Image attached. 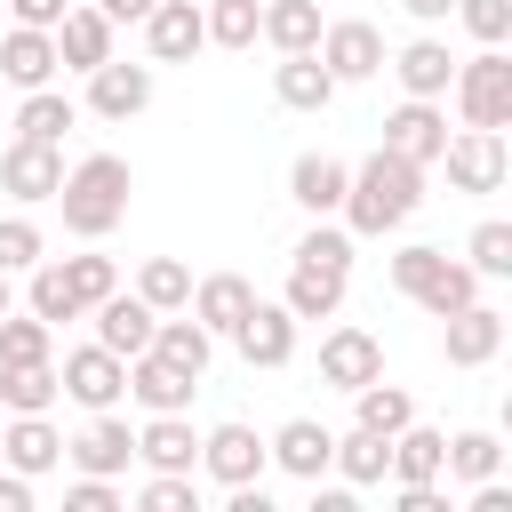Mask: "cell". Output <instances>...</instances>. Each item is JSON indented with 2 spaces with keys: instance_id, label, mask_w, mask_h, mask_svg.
Here are the masks:
<instances>
[{
  "instance_id": "cell-1",
  "label": "cell",
  "mask_w": 512,
  "mask_h": 512,
  "mask_svg": "<svg viewBox=\"0 0 512 512\" xmlns=\"http://www.w3.org/2000/svg\"><path fill=\"white\" fill-rule=\"evenodd\" d=\"M416 208H424V168L400 160V152H384V144L344 176V232H352V240H384V232H400Z\"/></svg>"
},
{
  "instance_id": "cell-2",
  "label": "cell",
  "mask_w": 512,
  "mask_h": 512,
  "mask_svg": "<svg viewBox=\"0 0 512 512\" xmlns=\"http://www.w3.org/2000/svg\"><path fill=\"white\" fill-rule=\"evenodd\" d=\"M128 192H136L128 160H120V152H88V160H80V168H64V184H56L64 232H72V240H104V232H120Z\"/></svg>"
},
{
  "instance_id": "cell-3",
  "label": "cell",
  "mask_w": 512,
  "mask_h": 512,
  "mask_svg": "<svg viewBox=\"0 0 512 512\" xmlns=\"http://www.w3.org/2000/svg\"><path fill=\"white\" fill-rule=\"evenodd\" d=\"M392 288H400L408 304H424L432 320H448V312H464V304L480 296V272L456 264L448 248H424V240H416V248L392 256Z\"/></svg>"
},
{
  "instance_id": "cell-4",
  "label": "cell",
  "mask_w": 512,
  "mask_h": 512,
  "mask_svg": "<svg viewBox=\"0 0 512 512\" xmlns=\"http://www.w3.org/2000/svg\"><path fill=\"white\" fill-rule=\"evenodd\" d=\"M456 112L464 128H512V56L504 48H480L472 64H456Z\"/></svg>"
},
{
  "instance_id": "cell-5",
  "label": "cell",
  "mask_w": 512,
  "mask_h": 512,
  "mask_svg": "<svg viewBox=\"0 0 512 512\" xmlns=\"http://www.w3.org/2000/svg\"><path fill=\"white\" fill-rule=\"evenodd\" d=\"M432 168H448V184H456V192H496V184H504V168H512L504 128H456V136L440 144V160H432Z\"/></svg>"
},
{
  "instance_id": "cell-6",
  "label": "cell",
  "mask_w": 512,
  "mask_h": 512,
  "mask_svg": "<svg viewBox=\"0 0 512 512\" xmlns=\"http://www.w3.org/2000/svg\"><path fill=\"white\" fill-rule=\"evenodd\" d=\"M312 56L336 72V88L344 80H376L384 72V32L368 24V16H344V24H320V40H312Z\"/></svg>"
},
{
  "instance_id": "cell-7",
  "label": "cell",
  "mask_w": 512,
  "mask_h": 512,
  "mask_svg": "<svg viewBox=\"0 0 512 512\" xmlns=\"http://www.w3.org/2000/svg\"><path fill=\"white\" fill-rule=\"evenodd\" d=\"M56 384H64V400H80V408L96 416V408H120V392H128V360L104 352V344H80V352H64Z\"/></svg>"
},
{
  "instance_id": "cell-8",
  "label": "cell",
  "mask_w": 512,
  "mask_h": 512,
  "mask_svg": "<svg viewBox=\"0 0 512 512\" xmlns=\"http://www.w3.org/2000/svg\"><path fill=\"white\" fill-rule=\"evenodd\" d=\"M56 184H64V152H56V144H32V136H16V144L0 152V192H8L16 208H32V200H56Z\"/></svg>"
},
{
  "instance_id": "cell-9",
  "label": "cell",
  "mask_w": 512,
  "mask_h": 512,
  "mask_svg": "<svg viewBox=\"0 0 512 512\" xmlns=\"http://www.w3.org/2000/svg\"><path fill=\"white\" fill-rule=\"evenodd\" d=\"M232 344H240V360H248V368H288V360H296V312L256 296V304L240 312Z\"/></svg>"
},
{
  "instance_id": "cell-10",
  "label": "cell",
  "mask_w": 512,
  "mask_h": 512,
  "mask_svg": "<svg viewBox=\"0 0 512 512\" xmlns=\"http://www.w3.org/2000/svg\"><path fill=\"white\" fill-rule=\"evenodd\" d=\"M64 456H72V472H96V480H112V472H128V456H136V432H128V416H120V408H96V416L80 424V440H64Z\"/></svg>"
},
{
  "instance_id": "cell-11",
  "label": "cell",
  "mask_w": 512,
  "mask_h": 512,
  "mask_svg": "<svg viewBox=\"0 0 512 512\" xmlns=\"http://www.w3.org/2000/svg\"><path fill=\"white\" fill-rule=\"evenodd\" d=\"M200 48H208L200 0H152V16H144V56H152V64H192Z\"/></svg>"
},
{
  "instance_id": "cell-12",
  "label": "cell",
  "mask_w": 512,
  "mask_h": 512,
  "mask_svg": "<svg viewBox=\"0 0 512 512\" xmlns=\"http://www.w3.org/2000/svg\"><path fill=\"white\" fill-rule=\"evenodd\" d=\"M440 144H448V112H440V96H408V104L384 120V152H400V160H416V168H432Z\"/></svg>"
},
{
  "instance_id": "cell-13",
  "label": "cell",
  "mask_w": 512,
  "mask_h": 512,
  "mask_svg": "<svg viewBox=\"0 0 512 512\" xmlns=\"http://www.w3.org/2000/svg\"><path fill=\"white\" fill-rule=\"evenodd\" d=\"M192 392H200V376L192 368H176V360H160L152 344L128 360V400L144 408V416H168V408H192Z\"/></svg>"
},
{
  "instance_id": "cell-14",
  "label": "cell",
  "mask_w": 512,
  "mask_h": 512,
  "mask_svg": "<svg viewBox=\"0 0 512 512\" xmlns=\"http://www.w3.org/2000/svg\"><path fill=\"white\" fill-rule=\"evenodd\" d=\"M144 104H152V64L104 56V64L88 72V112H96V120H136Z\"/></svg>"
},
{
  "instance_id": "cell-15",
  "label": "cell",
  "mask_w": 512,
  "mask_h": 512,
  "mask_svg": "<svg viewBox=\"0 0 512 512\" xmlns=\"http://www.w3.org/2000/svg\"><path fill=\"white\" fill-rule=\"evenodd\" d=\"M88 320H96V344L120 352V360H136V352L152 344V328H160V312H152L144 296H128V288H112L104 304H88Z\"/></svg>"
},
{
  "instance_id": "cell-16",
  "label": "cell",
  "mask_w": 512,
  "mask_h": 512,
  "mask_svg": "<svg viewBox=\"0 0 512 512\" xmlns=\"http://www.w3.org/2000/svg\"><path fill=\"white\" fill-rule=\"evenodd\" d=\"M440 352H448V368H488V360L504 352V312L472 296L464 312H448V336H440Z\"/></svg>"
},
{
  "instance_id": "cell-17",
  "label": "cell",
  "mask_w": 512,
  "mask_h": 512,
  "mask_svg": "<svg viewBox=\"0 0 512 512\" xmlns=\"http://www.w3.org/2000/svg\"><path fill=\"white\" fill-rule=\"evenodd\" d=\"M368 376H384V344H376L368 328H328V344H320V384L360 392Z\"/></svg>"
},
{
  "instance_id": "cell-18",
  "label": "cell",
  "mask_w": 512,
  "mask_h": 512,
  "mask_svg": "<svg viewBox=\"0 0 512 512\" xmlns=\"http://www.w3.org/2000/svg\"><path fill=\"white\" fill-rule=\"evenodd\" d=\"M200 464H208V480H224V488H240V480H264V440L248 432V424H216V432H200Z\"/></svg>"
},
{
  "instance_id": "cell-19",
  "label": "cell",
  "mask_w": 512,
  "mask_h": 512,
  "mask_svg": "<svg viewBox=\"0 0 512 512\" xmlns=\"http://www.w3.org/2000/svg\"><path fill=\"white\" fill-rule=\"evenodd\" d=\"M344 280H352V272L296 256V264H288V288H280V304H288L296 320H336V312H344Z\"/></svg>"
},
{
  "instance_id": "cell-20",
  "label": "cell",
  "mask_w": 512,
  "mask_h": 512,
  "mask_svg": "<svg viewBox=\"0 0 512 512\" xmlns=\"http://www.w3.org/2000/svg\"><path fill=\"white\" fill-rule=\"evenodd\" d=\"M0 464L24 472V480H48V472L64 464V432H56L48 416H16V424L0 432Z\"/></svg>"
},
{
  "instance_id": "cell-21",
  "label": "cell",
  "mask_w": 512,
  "mask_h": 512,
  "mask_svg": "<svg viewBox=\"0 0 512 512\" xmlns=\"http://www.w3.org/2000/svg\"><path fill=\"white\" fill-rule=\"evenodd\" d=\"M264 456H272L280 472H296V480H320V472H328V456H336V432H328V424H312V416H288V424L264 440Z\"/></svg>"
},
{
  "instance_id": "cell-22",
  "label": "cell",
  "mask_w": 512,
  "mask_h": 512,
  "mask_svg": "<svg viewBox=\"0 0 512 512\" xmlns=\"http://www.w3.org/2000/svg\"><path fill=\"white\" fill-rule=\"evenodd\" d=\"M112 16L88 0V8H64V24H56V64H72V72H96L104 56H112Z\"/></svg>"
},
{
  "instance_id": "cell-23",
  "label": "cell",
  "mask_w": 512,
  "mask_h": 512,
  "mask_svg": "<svg viewBox=\"0 0 512 512\" xmlns=\"http://www.w3.org/2000/svg\"><path fill=\"white\" fill-rule=\"evenodd\" d=\"M272 96H280L288 112H328V104H336V72H328L312 48H296V56L272 64Z\"/></svg>"
},
{
  "instance_id": "cell-24",
  "label": "cell",
  "mask_w": 512,
  "mask_h": 512,
  "mask_svg": "<svg viewBox=\"0 0 512 512\" xmlns=\"http://www.w3.org/2000/svg\"><path fill=\"white\" fill-rule=\"evenodd\" d=\"M344 176H352V168H344L336 152H304V160L288 168V200H296L304 216H336V208H344Z\"/></svg>"
},
{
  "instance_id": "cell-25",
  "label": "cell",
  "mask_w": 512,
  "mask_h": 512,
  "mask_svg": "<svg viewBox=\"0 0 512 512\" xmlns=\"http://www.w3.org/2000/svg\"><path fill=\"white\" fill-rule=\"evenodd\" d=\"M248 304H256V288H248L240 272H208V280H192V304H184V312H192L208 336H232Z\"/></svg>"
},
{
  "instance_id": "cell-26",
  "label": "cell",
  "mask_w": 512,
  "mask_h": 512,
  "mask_svg": "<svg viewBox=\"0 0 512 512\" xmlns=\"http://www.w3.org/2000/svg\"><path fill=\"white\" fill-rule=\"evenodd\" d=\"M136 456H144L152 472H192V464H200V432L184 424V408H168V416H144V432H136Z\"/></svg>"
},
{
  "instance_id": "cell-27",
  "label": "cell",
  "mask_w": 512,
  "mask_h": 512,
  "mask_svg": "<svg viewBox=\"0 0 512 512\" xmlns=\"http://www.w3.org/2000/svg\"><path fill=\"white\" fill-rule=\"evenodd\" d=\"M0 80H16V88H48V80H56V32L16 24V32L0 40Z\"/></svg>"
},
{
  "instance_id": "cell-28",
  "label": "cell",
  "mask_w": 512,
  "mask_h": 512,
  "mask_svg": "<svg viewBox=\"0 0 512 512\" xmlns=\"http://www.w3.org/2000/svg\"><path fill=\"white\" fill-rule=\"evenodd\" d=\"M384 64L400 72V88H408V96H448V80H456L448 40H432V32H424V40H408V48H400V56H384Z\"/></svg>"
},
{
  "instance_id": "cell-29",
  "label": "cell",
  "mask_w": 512,
  "mask_h": 512,
  "mask_svg": "<svg viewBox=\"0 0 512 512\" xmlns=\"http://www.w3.org/2000/svg\"><path fill=\"white\" fill-rule=\"evenodd\" d=\"M328 464L344 472V488H376V480L392 472V440L368 432V424H352V432H336V456H328Z\"/></svg>"
},
{
  "instance_id": "cell-30",
  "label": "cell",
  "mask_w": 512,
  "mask_h": 512,
  "mask_svg": "<svg viewBox=\"0 0 512 512\" xmlns=\"http://www.w3.org/2000/svg\"><path fill=\"white\" fill-rule=\"evenodd\" d=\"M440 464H448V432H432V424H400L392 432V480H440Z\"/></svg>"
},
{
  "instance_id": "cell-31",
  "label": "cell",
  "mask_w": 512,
  "mask_h": 512,
  "mask_svg": "<svg viewBox=\"0 0 512 512\" xmlns=\"http://www.w3.org/2000/svg\"><path fill=\"white\" fill-rule=\"evenodd\" d=\"M56 360H24V368H0V408L8 416H48L56 408Z\"/></svg>"
},
{
  "instance_id": "cell-32",
  "label": "cell",
  "mask_w": 512,
  "mask_h": 512,
  "mask_svg": "<svg viewBox=\"0 0 512 512\" xmlns=\"http://www.w3.org/2000/svg\"><path fill=\"white\" fill-rule=\"evenodd\" d=\"M72 120H80V104L64 88H24V104H16V136H32V144H64Z\"/></svg>"
},
{
  "instance_id": "cell-33",
  "label": "cell",
  "mask_w": 512,
  "mask_h": 512,
  "mask_svg": "<svg viewBox=\"0 0 512 512\" xmlns=\"http://www.w3.org/2000/svg\"><path fill=\"white\" fill-rule=\"evenodd\" d=\"M152 352H160V360H176V368H192V376H208V360H216V336H208L192 312H184V320H176V312H160V328H152Z\"/></svg>"
},
{
  "instance_id": "cell-34",
  "label": "cell",
  "mask_w": 512,
  "mask_h": 512,
  "mask_svg": "<svg viewBox=\"0 0 512 512\" xmlns=\"http://www.w3.org/2000/svg\"><path fill=\"white\" fill-rule=\"evenodd\" d=\"M256 40H272L280 56L312 48V40H320V0H264V32H256Z\"/></svg>"
},
{
  "instance_id": "cell-35",
  "label": "cell",
  "mask_w": 512,
  "mask_h": 512,
  "mask_svg": "<svg viewBox=\"0 0 512 512\" xmlns=\"http://www.w3.org/2000/svg\"><path fill=\"white\" fill-rule=\"evenodd\" d=\"M136 296H144L152 312H184V304H192V264H184V256H144Z\"/></svg>"
},
{
  "instance_id": "cell-36",
  "label": "cell",
  "mask_w": 512,
  "mask_h": 512,
  "mask_svg": "<svg viewBox=\"0 0 512 512\" xmlns=\"http://www.w3.org/2000/svg\"><path fill=\"white\" fill-rule=\"evenodd\" d=\"M24 312H40L48 328H64V320H88L80 312V296H72V280H64V264H32V288H24Z\"/></svg>"
},
{
  "instance_id": "cell-37",
  "label": "cell",
  "mask_w": 512,
  "mask_h": 512,
  "mask_svg": "<svg viewBox=\"0 0 512 512\" xmlns=\"http://www.w3.org/2000/svg\"><path fill=\"white\" fill-rule=\"evenodd\" d=\"M408 416H416V400H408L400 384H384V376H368V384L352 392V424H368V432H384V440H392Z\"/></svg>"
},
{
  "instance_id": "cell-38",
  "label": "cell",
  "mask_w": 512,
  "mask_h": 512,
  "mask_svg": "<svg viewBox=\"0 0 512 512\" xmlns=\"http://www.w3.org/2000/svg\"><path fill=\"white\" fill-rule=\"evenodd\" d=\"M24 360H56V328L40 312H0V368H24Z\"/></svg>"
},
{
  "instance_id": "cell-39",
  "label": "cell",
  "mask_w": 512,
  "mask_h": 512,
  "mask_svg": "<svg viewBox=\"0 0 512 512\" xmlns=\"http://www.w3.org/2000/svg\"><path fill=\"white\" fill-rule=\"evenodd\" d=\"M200 24H208L216 48H256V32H264V0H208Z\"/></svg>"
},
{
  "instance_id": "cell-40",
  "label": "cell",
  "mask_w": 512,
  "mask_h": 512,
  "mask_svg": "<svg viewBox=\"0 0 512 512\" xmlns=\"http://www.w3.org/2000/svg\"><path fill=\"white\" fill-rule=\"evenodd\" d=\"M440 472H456V480H496V472H504V440L472 424V432L448 440V464H440Z\"/></svg>"
},
{
  "instance_id": "cell-41",
  "label": "cell",
  "mask_w": 512,
  "mask_h": 512,
  "mask_svg": "<svg viewBox=\"0 0 512 512\" xmlns=\"http://www.w3.org/2000/svg\"><path fill=\"white\" fill-rule=\"evenodd\" d=\"M464 256H472V272H480V280H512V224H504V216H488V224H472V240H464Z\"/></svg>"
},
{
  "instance_id": "cell-42",
  "label": "cell",
  "mask_w": 512,
  "mask_h": 512,
  "mask_svg": "<svg viewBox=\"0 0 512 512\" xmlns=\"http://www.w3.org/2000/svg\"><path fill=\"white\" fill-rule=\"evenodd\" d=\"M64 280H72V296H80V312H88V304H104V296L120 288V264H112V256H64Z\"/></svg>"
},
{
  "instance_id": "cell-43",
  "label": "cell",
  "mask_w": 512,
  "mask_h": 512,
  "mask_svg": "<svg viewBox=\"0 0 512 512\" xmlns=\"http://www.w3.org/2000/svg\"><path fill=\"white\" fill-rule=\"evenodd\" d=\"M40 256H48L40 224H32V216H0V272H32Z\"/></svg>"
},
{
  "instance_id": "cell-44",
  "label": "cell",
  "mask_w": 512,
  "mask_h": 512,
  "mask_svg": "<svg viewBox=\"0 0 512 512\" xmlns=\"http://www.w3.org/2000/svg\"><path fill=\"white\" fill-rule=\"evenodd\" d=\"M456 16H464V32L480 48H504L512 40V0H456Z\"/></svg>"
},
{
  "instance_id": "cell-45",
  "label": "cell",
  "mask_w": 512,
  "mask_h": 512,
  "mask_svg": "<svg viewBox=\"0 0 512 512\" xmlns=\"http://www.w3.org/2000/svg\"><path fill=\"white\" fill-rule=\"evenodd\" d=\"M136 504H144V512H200V496H192V472H152V480L136 488Z\"/></svg>"
},
{
  "instance_id": "cell-46",
  "label": "cell",
  "mask_w": 512,
  "mask_h": 512,
  "mask_svg": "<svg viewBox=\"0 0 512 512\" xmlns=\"http://www.w3.org/2000/svg\"><path fill=\"white\" fill-rule=\"evenodd\" d=\"M296 256H312V264H336V272H352V232H344V224H312V232L296 240Z\"/></svg>"
},
{
  "instance_id": "cell-47",
  "label": "cell",
  "mask_w": 512,
  "mask_h": 512,
  "mask_svg": "<svg viewBox=\"0 0 512 512\" xmlns=\"http://www.w3.org/2000/svg\"><path fill=\"white\" fill-rule=\"evenodd\" d=\"M64 512H120V488L96 480V472H80V480L64 488Z\"/></svg>"
},
{
  "instance_id": "cell-48",
  "label": "cell",
  "mask_w": 512,
  "mask_h": 512,
  "mask_svg": "<svg viewBox=\"0 0 512 512\" xmlns=\"http://www.w3.org/2000/svg\"><path fill=\"white\" fill-rule=\"evenodd\" d=\"M64 8H72V0H8V16H16V24H40V32H56Z\"/></svg>"
},
{
  "instance_id": "cell-49",
  "label": "cell",
  "mask_w": 512,
  "mask_h": 512,
  "mask_svg": "<svg viewBox=\"0 0 512 512\" xmlns=\"http://www.w3.org/2000/svg\"><path fill=\"white\" fill-rule=\"evenodd\" d=\"M0 512H32V480L0 464Z\"/></svg>"
},
{
  "instance_id": "cell-50",
  "label": "cell",
  "mask_w": 512,
  "mask_h": 512,
  "mask_svg": "<svg viewBox=\"0 0 512 512\" xmlns=\"http://www.w3.org/2000/svg\"><path fill=\"white\" fill-rule=\"evenodd\" d=\"M96 8H104L112 24H144V16H152V0H96Z\"/></svg>"
},
{
  "instance_id": "cell-51",
  "label": "cell",
  "mask_w": 512,
  "mask_h": 512,
  "mask_svg": "<svg viewBox=\"0 0 512 512\" xmlns=\"http://www.w3.org/2000/svg\"><path fill=\"white\" fill-rule=\"evenodd\" d=\"M400 8H408L416 24H448V16H456V0H400Z\"/></svg>"
},
{
  "instance_id": "cell-52",
  "label": "cell",
  "mask_w": 512,
  "mask_h": 512,
  "mask_svg": "<svg viewBox=\"0 0 512 512\" xmlns=\"http://www.w3.org/2000/svg\"><path fill=\"white\" fill-rule=\"evenodd\" d=\"M312 512H352V488H320L312 480Z\"/></svg>"
},
{
  "instance_id": "cell-53",
  "label": "cell",
  "mask_w": 512,
  "mask_h": 512,
  "mask_svg": "<svg viewBox=\"0 0 512 512\" xmlns=\"http://www.w3.org/2000/svg\"><path fill=\"white\" fill-rule=\"evenodd\" d=\"M8 280H16V272H0V312H16V288H8Z\"/></svg>"
}]
</instances>
